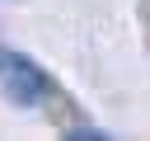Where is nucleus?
Returning a JSON list of instances; mask_svg holds the SVG:
<instances>
[{
  "instance_id": "obj_1",
  "label": "nucleus",
  "mask_w": 150,
  "mask_h": 141,
  "mask_svg": "<svg viewBox=\"0 0 150 141\" xmlns=\"http://www.w3.org/2000/svg\"><path fill=\"white\" fill-rule=\"evenodd\" d=\"M0 94L19 108H42L56 99V80L19 47H5L0 42Z\"/></svg>"
}]
</instances>
